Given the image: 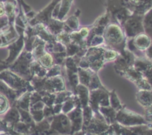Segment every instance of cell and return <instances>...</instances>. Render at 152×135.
<instances>
[{"instance_id": "6da1fadb", "label": "cell", "mask_w": 152, "mask_h": 135, "mask_svg": "<svg viewBox=\"0 0 152 135\" xmlns=\"http://www.w3.org/2000/svg\"><path fill=\"white\" fill-rule=\"evenodd\" d=\"M103 38L105 46L117 50L120 55L124 54L127 37L126 36L123 28L119 24L110 22L105 27Z\"/></svg>"}, {"instance_id": "7a4b0ae2", "label": "cell", "mask_w": 152, "mask_h": 135, "mask_svg": "<svg viewBox=\"0 0 152 135\" xmlns=\"http://www.w3.org/2000/svg\"><path fill=\"white\" fill-rule=\"evenodd\" d=\"M0 80H3L9 87L16 90L20 95L26 91H34L30 81L25 80L8 68L0 72Z\"/></svg>"}, {"instance_id": "3957f363", "label": "cell", "mask_w": 152, "mask_h": 135, "mask_svg": "<svg viewBox=\"0 0 152 135\" xmlns=\"http://www.w3.org/2000/svg\"><path fill=\"white\" fill-rule=\"evenodd\" d=\"M34 60L32 53L23 49L22 53L16 58V60L13 63L10 64L8 69L16 73V74L20 76L25 80L29 81L31 78L30 66H31V63Z\"/></svg>"}, {"instance_id": "277c9868", "label": "cell", "mask_w": 152, "mask_h": 135, "mask_svg": "<svg viewBox=\"0 0 152 135\" xmlns=\"http://www.w3.org/2000/svg\"><path fill=\"white\" fill-rule=\"evenodd\" d=\"M142 20L143 16L135 13H133L126 19V22L122 25V28L127 39L134 38L141 33H145Z\"/></svg>"}, {"instance_id": "5b68a950", "label": "cell", "mask_w": 152, "mask_h": 135, "mask_svg": "<svg viewBox=\"0 0 152 135\" xmlns=\"http://www.w3.org/2000/svg\"><path fill=\"white\" fill-rule=\"evenodd\" d=\"M109 93L107 89L98 88L89 90L88 104L93 111H97L101 106H109Z\"/></svg>"}, {"instance_id": "8992f818", "label": "cell", "mask_w": 152, "mask_h": 135, "mask_svg": "<svg viewBox=\"0 0 152 135\" xmlns=\"http://www.w3.org/2000/svg\"><path fill=\"white\" fill-rule=\"evenodd\" d=\"M50 128L53 131L63 135H70L71 132V124L69 118L65 114H58L53 117Z\"/></svg>"}, {"instance_id": "52a82bcc", "label": "cell", "mask_w": 152, "mask_h": 135, "mask_svg": "<svg viewBox=\"0 0 152 135\" xmlns=\"http://www.w3.org/2000/svg\"><path fill=\"white\" fill-rule=\"evenodd\" d=\"M61 0H53L46 7H45L43 10L39 11V13H36L35 16L31 20L28 21V23L31 26H34V25L37 23H42L45 25H47L48 22L51 20L52 18V13L55 7H56L58 4L60 2Z\"/></svg>"}, {"instance_id": "ba28073f", "label": "cell", "mask_w": 152, "mask_h": 135, "mask_svg": "<svg viewBox=\"0 0 152 135\" xmlns=\"http://www.w3.org/2000/svg\"><path fill=\"white\" fill-rule=\"evenodd\" d=\"M116 121H117V123L126 126H134L143 123V120L140 116L129 111L123 107L117 112Z\"/></svg>"}, {"instance_id": "9c48e42d", "label": "cell", "mask_w": 152, "mask_h": 135, "mask_svg": "<svg viewBox=\"0 0 152 135\" xmlns=\"http://www.w3.org/2000/svg\"><path fill=\"white\" fill-rule=\"evenodd\" d=\"M44 90L54 93L65 90V82L64 77L62 75L50 77V78L46 77Z\"/></svg>"}, {"instance_id": "30bf717a", "label": "cell", "mask_w": 152, "mask_h": 135, "mask_svg": "<svg viewBox=\"0 0 152 135\" xmlns=\"http://www.w3.org/2000/svg\"><path fill=\"white\" fill-rule=\"evenodd\" d=\"M71 124V134H74L83 128V108L80 105L75 107L72 111L67 114Z\"/></svg>"}, {"instance_id": "8fae6325", "label": "cell", "mask_w": 152, "mask_h": 135, "mask_svg": "<svg viewBox=\"0 0 152 135\" xmlns=\"http://www.w3.org/2000/svg\"><path fill=\"white\" fill-rule=\"evenodd\" d=\"M19 37L15 25H7L0 31V47L8 46L17 40Z\"/></svg>"}, {"instance_id": "7c38bea8", "label": "cell", "mask_w": 152, "mask_h": 135, "mask_svg": "<svg viewBox=\"0 0 152 135\" xmlns=\"http://www.w3.org/2000/svg\"><path fill=\"white\" fill-rule=\"evenodd\" d=\"M74 0H61L52 13V18L64 21L68 11L71 9Z\"/></svg>"}, {"instance_id": "4fadbf2b", "label": "cell", "mask_w": 152, "mask_h": 135, "mask_svg": "<svg viewBox=\"0 0 152 135\" xmlns=\"http://www.w3.org/2000/svg\"><path fill=\"white\" fill-rule=\"evenodd\" d=\"M80 14V10H77L74 15L70 16L68 19L64 21V28L63 31L71 34L73 31H78L80 27V22H79V16Z\"/></svg>"}, {"instance_id": "5bb4252c", "label": "cell", "mask_w": 152, "mask_h": 135, "mask_svg": "<svg viewBox=\"0 0 152 135\" xmlns=\"http://www.w3.org/2000/svg\"><path fill=\"white\" fill-rule=\"evenodd\" d=\"M152 39L145 33H141L133 38L135 47L140 51H145L151 45Z\"/></svg>"}, {"instance_id": "9a60e30c", "label": "cell", "mask_w": 152, "mask_h": 135, "mask_svg": "<svg viewBox=\"0 0 152 135\" xmlns=\"http://www.w3.org/2000/svg\"><path fill=\"white\" fill-rule=\"evenodd\" d=\"M19 120H20V114H19V110L16 108V106L13 105L12 108L7 111V113L4 116V122L5 123L7 128H12L13 125Z\"/></svg>"}, {"instance_id": "2e32d148", "label": "cell", "mask_w": 152, "mask_h": 135, "mask_svg": "<svg viewBox=\"0 0 152 135\" xmlns=\"http://www.w3.org/2000/svg\"><path fill=\"white\" fill-rule=\"evenodd\" d=\"M74 94H76L80 100V105L82 108L87 106L89 102V89L87 86L84 85L79 84L76 88L74 91Z\"/></svg>"}, {"instance_id": "e0dca14e", "label": "cell", "mask_w": 152, "mask_h": 135, "mask_svg": "<svg viewBox=\"0 0 152 135\" xmlns=\"http://www.w3.org/2000/svg\"><path fill=\"white\" fill-rule=\"evenodd\" d=\"M0 93L4 95L8 99L9 102L13 105L15 101L21 96L16 90L9 87L3 80H0Z\"/></svg>"}, {"instance_id": "ac0fdd59", "label": "cell", "mask_w": 152, "mask_h": 135, "mask_svg": "<svg viewBox=\"0 0 152 135\" xmlns=\"http://www.w3.org/2000/svg\"><path fill=\"white\" fill-rule=\"evenodd\" d=\"M137 99L144 107L148 108L152 105L151 90H140L137 93Z\"/></svg>"}, {"instance_id": "d6986e66", "label": "cell", "mask_w": 152, "mask_h": 135, "mask_svg": "<svg viewBox=\"0 0 152 135\" xmlns=\"http://www.w3.org/2000/svg\"><path fill=\"white\" fill-rule=\"evenodd\" d=\"M98 111L100 112V114L103 116L105 121L108 125L113 124L116 121V115H117V111L111 108V106H101L99 108Z\"/></svg>"}, {"instance_id": "ffe728a7", "label": "cell", "mask_w": 152, "mask_h": 135, "mask_svg": "<svg viewBox=\"0 0 152 135\" xmlns=\"http://www.w3.org/2000/svg\"><path fill=\"white\" fill-rule=\"evenodd\" d=\"M134 67L137 71L143 74L146 71L152 68V61L147 59L146 57H136L134 63Z\"/></svg>"}, {"instance_id": "44dd1931", "label": "cell", "mask_w": 152, "mask_h": 135, "mask_svg": "<svg viewBox=\"0 0 152 135\" xmlns=\"http://www.w3.org/2000/svg\"><path fill=\"white\" fill-rule=\"evenodd\" d=\"M48 30L50 31V33L53 35L56 36L59 33L63 31L64 28V21L59 20L56 19H52L50 22H48L47 25Z\"/></svg>"}, {"instance_id": "7402d4cb", "label": "cell", "mask_w": 152, "mask_h": 135, "mask_svg": "<svg viewBox=\"0 0 152 135\" xmlns=\"http://www.w3.org/2000/svg\"><path fill=\"white\" fill-rule=\"evenodd\" d=\"M94 73V71H93L90 68L84 69V68H78V77L80 84L84 85L88 87L90 82L91 78Z\"/></svg>"}, {"instance_id": "603a6c76", "label": "cell", "mask_w": 152, "mask_h": 135, "mask_svg": "<svg viewBox=\"0 0 152 135\" xmlns=\"http://www.w3.org/2000/svg\"><path fill=\"white\" fill-rule=\"evenodd\" d=\"M143 24L144 32L152 39V7L143 15Z\"/></svg>"}, {"instance_id": "cb8c5ba5", "label": "cell", "mask_w": 152, "mask_h": 135, "mask_svg": "<svg viewBox=\"0 0 152 135\" xmlns=\"http://www.w3.org/2000/svg\"><path fill=\"white\" fill-rule=\"evenodd\" d=\"M30 70H31V77L33 76H37L39 77H45L47 74L48 70L43 68L38 62L34 60L31 63V66H30Z\"/></svg>"}, {"instance_id": "d4e9b609", "label": "cell", "mask_w": 152, "mask_h": 135, "mask_svg": "<svg viewBox=\"0 0 152 135\" xmlns=\"http://www.w3.org/2000/svg\"><path fill=\"white\" fill-rule=\"evenodd\" d=\"M152 7V0H140L137 6L134 10L133 13L143 16Z\"/></svg>"}, {"instance_id": "484cf974", "label": "cell", "mask_w": 152, "mask_h": 135, "mask_svg": "<svg viewBox=\"0 0 152 135\" xmlns=\"http://www.w3.org/2000/svg\"><path fill=\"white\" fill-rule=\"evenodd\" d=\"M36 61V60H35ZM42 66L46 70H48L54 65V61H53V58L52 55L50 53L46 51L42 56H40L38 59L37 60Z\"/></svg>"}, {"instance_id": "4316f807", "label": "cell", "mask_w": 152, "mask_h": 135, "mask_svg": "<svg viewBox=\"0 0 152 135\" xmlns=\"http://www.w3.org/2000/svg\"><path fill=\"white\" fill-rule=\"evenodd\" d=\"M119 55H120L119 52L106 46L105 50H104L103 55H102V59H103L105 63H106V62H111V61H115Z\"/></svg>"}, {"instance_id": "83f0119b", "label": "cell", "mask_w": 152, "mask_h": 135, "mask_svg": "<svg viewBox=\"0 0 152 135\" xmlns=\"http://www.w3.org/2000/svg\"><path fill=\"white\" fill-rule=\"evenodd\" d=\"M109 101H110V106L114 108L117 111L121 109L123 107L120 102V99L117 97V95L116 93L115 90H113L112 91L109 93Z\"/></svg>"}, {"instance_id": "f1b7e54d", "label": "cell", "mask_w": 152, "mask_h": 135, "mask_svg": "<svg viewBox=\"0 0 152 135\" xmlns=\"http://www.w3.org/2000/svg\"><path fill=\"white\" fill-rule=\"evenodd\" d=\"M88 88L89 90H95V89H98V88L106 89L103 85H102V83H101L99 77H98L97 75V73H94V74L92 75Z\"/></svg>"}, {"instance_id": "f546056e", "label": "cell", "mask_w": 152, "mask_h": 135, "mask_svg": "<svg viewBox=\"0 0 152 135\" xmlns=\"http://www.w3.org/2000/svg\"><path fill=\"white\" fill-rule=\"evenodd\" d=\"M56 40H57L59 42L62 43V44L64 45L65 47L71 42V38H70V34L65 32V31H62V32L57 34V35L56 36Z\"/></svg>"}, {"instance_id": "4dcf8cb0", "label": "cell", "mask_w": 152, "mask_h": 135, "mask_svg": "<svg viewBox=\"0 0 152 135\" xmlns=\"http://www.w3.org/2000/svg\"><path fill=\"white\" fill-rule=\"evenodd\" d=\"M62 75V66L59 65H53L50 69L48 70L45 77L47 78Z\"/></svg>"}, {"instance_id": "1f68e13d", "label": "cell", "mask_w": 152, "mask_h": 135, "mask_svg": "<svg viewBox=\"0 0 152 135\" xmlns=\"http://www.w3.org/2000/svg\"><path fill=\"white\" fill-rule=\"evenodd\" d=\"M9 108V100L4 95L0 93V114L7 112Z\"/></svg>"}, {"instance_id": "d6a6232c", "label": "cell", "mask_w": 152, "mask_h": 135, "mask_svg": "<svg viewBox=\"0 0 152 135\" xmlns=\"http://www.w3.org/2000/svg\"><path fill=\"white\" fill-rule=\"evenodd\" d=\"M8 25H9V22H8V19H7V16L5 15V16H0V31Z\"/></svg>"}, {"instance_id": "836d02e7", "label": "cell", "mask_w": 152, "mask_h": 135, "mask_svg": "<svg viewBox=\"0 0 152 135\" xmlns=\"http://www.w3.org/2000/svg\"><path fill=\"white\" fill-rule=\"evenodd\" d=\"M128 3H129V8L132 10V12H134L135 7L139 4V3L140 2V0H127Z\"/></svg>"}, {"instance_id": "e575fe53", "label": "cell", "mask_w": 152, "mask_h": 135, "mask_svg": "<svg viewBox=\"0 0 152 135\" xmlns=\"http://www.w3.org/2000/svg\"><path fill=\"white\" fill-rule=\"evenodd\" d=\"M145 55L147 59L152 61V42L148 48L145 50Z\"/></svg>"}, {"instance_id": "d590c367", "label": "cell", "mask_w": 152, "mask_h": 135, "mask_svg": "<svg viewBox=\"0 0 152 135\" xmlns=\"http://www.w3.org/2000/svg\"><path fill=\"white\" fill-rule=\"evenodd\" d=\"M10 65L7 64L4 60H0V72L3 71L4 70L7 69Z\"/></svg>"}, {"instance_id": "8d00e7d4", "label": "cell", "mask_w": 152, "mask_h": 135, "mask_svg": "<svg viewBox=\"0 0 152 135\" xmlns=\"http://www.w3.org/2000/svg\"><path fill=\"white\" fill-rule=\"evenodd\" d=\"M5 16V10L4 7V1L0 0V16Z\"/></svg>"}, {"instance_id": "74e56055", "label": "cell", "mask_w": 152, "mask_h": 135, "mask_svg": "<svg viewBox=\"0 0 152 135\" xmlns=\"http://www.w3.org/2000/svg\"><path fill=\"white\" fill-rule=\"evenodd\" d=\"M0 135H5L4 134H0Z\"/></svg>"}, {"instance_id": "f35d334b", "label": "cell", "mask_w": 152, "mask_h": 135, "mask_svg": "<svg viewBox=\"0 0 152 135\" xmlns=\"http://www.w3.org/2000/svg\"><path fill=\"white\" fill-rule=\"evenodd\" d=\"M1 1H4V0H1Z\"/></svg>"}]
</instances>
